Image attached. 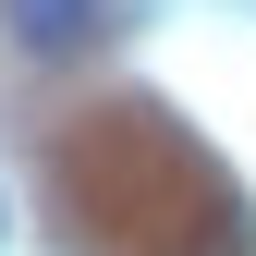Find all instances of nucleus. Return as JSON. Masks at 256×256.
<instances>
[{
    "instance_id": "obj_1",
    "label": "nucleus",
    "mask_w": 256,
    "mask_h": 256,
    "mask_svg": "<svg viewBox=\"0 0 256 256\" xmlns=\"http://www.w3.org/2000/svg\"><path fill=\"white\" fill-rule=\"evenodd\" d=\"M0 24H12L24 61H86L110 37V0H0Z\"/></svg>"
}]
</instances>
